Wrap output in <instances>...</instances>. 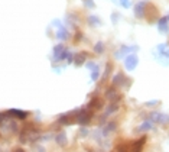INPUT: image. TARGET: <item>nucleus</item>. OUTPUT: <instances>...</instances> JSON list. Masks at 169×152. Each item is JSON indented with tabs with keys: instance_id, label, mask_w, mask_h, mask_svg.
Returning <instances> with one entry per match:
<instances>
[{
	"instance_id": "obj_1",
	"label": "nucleus",
	"mask_w": 169,
	"mask_h": 152,
	"mask_svg": "<svg viewBox=\"0 0 169 152\" xmlns=\"http://www.w3.org/2000/svg\"><path fill=\"white\" fill-rule=\"evenodd\" d=\"M136 62H137V58L131 55V56L127 58V64H126V67H127L129 69H133L134 67H136Z\"/></svg>"
},
{
	"instance_id": "obj_2",
	"label": "nucleus",
	"mask_w": 169,
	"mask_h": 152,
	"mask_svg": "<svg viewBox=\"0 0 169 152\" xmlns=\"http://www.w3.org/2000/svg\"><path fill=\"white\" fill-rule=\"evenodd\" d=\"M143 7H144V4L143 3H140L139 6H136V9H134V12L139 14V17H142V14H143Z\"/></svg>"
},
{
	"instance_id": "obj_3",
	"label": "nucleus",
	"mask_w": 169,
	"mask_h": 152,
	"mask_svg": "<svg viewBox=\"0 0 169 152\" xmlns=\"http://www.w3.org/2000/svg\"><path fill=\"white\" fill-rule=\"evenodd\" d=\"M95 52H103V43H97V46H95Z\"/></svg>"
}]
</instances>
